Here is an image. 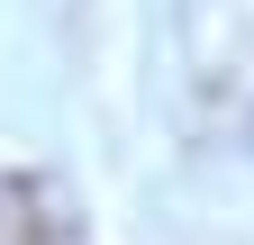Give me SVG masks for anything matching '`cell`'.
<instances>
[{
  "instance_id": "obj_1",
  "label": "cell",
  "mask_w": 254,
  "mask_h": 245,
  "mask_svg": "<svg viewBox=\"0 0 254 245\" xmlns=\"http://www.w3.org/2000/svg\"><path fill=\"white\" fill-rule=\"evenodd\" d=\"M0 245H82V218L55 173H0Z\"/></svg>"
}]
</instances>
